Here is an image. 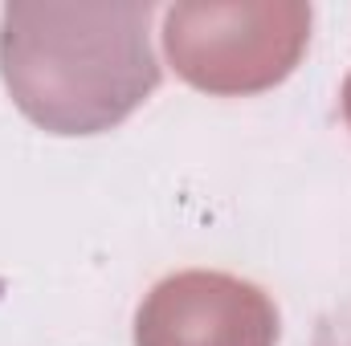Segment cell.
<instances>
[{
	"label": "cell",
	"mask_w": 351,
	"mask_h": 346,
	"mask_svg": "<svg viewBox=\"0 0 351 346\" xmlns=\"http://www.w3.org/2000/svg\"><path fill=\"white\" fill-rule=\"evenodd\" d=\"M152 4L16 0L0 12V78L49 135L119 127L160 86Z\"/></svg>",
	"instance_id": "obj_1"
},
{
	"label": "cell",
	"mask_w": 351,
	"mask_h": 346,
	"mask_svg": "<svg viewBox=\"0 0 351 346\" xmlns=\"http://www.w3.org/2000/svg\"><path fill=\"white\" fill-rule=\"evenodd\" d=\"M311 41L302 0H184L164 12V53L204 94H258L290 78Z\"/></svg>",
	"instance_id": "obj_2"
},
{
	"label": "cell",
	"mask_w": 351,
	"mask_h": 346,
	"mask_svg": "<svg viewBox=\"0 0 351 346\" xmlns=\"http://www.w3.org/2000/svg\"><path fill=\"white\" fill-rule=\"evenodd\" d=\"M278 310L262 285L184 269L164 277L135 314V346H274Z\"/></svg>",
	"instance_id": "obj_3"
},
{
	"label": "cell",
	"mask_w": 351,
	"mask_h": 346,
	"mask_svg": "<svg viewBox=\"0 0 351 346\" xmlns=\"http://www.w3.org/2000/svg\"><path fill=\"white\" fill-rule=\"evenodd\" d=\"M343 118H348V127H351V74H348V82H343Z\"/></svg>",
	"instance_id": "obj_4"
}]
</instances>
